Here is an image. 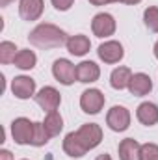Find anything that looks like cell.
Returning a JSON list of instances; mask_svg holds the SVG:
<instances>
[{
	"mask_svg": "<svg viewBox=\"0 0 158 160\" xmlns=\"http://www.w3.org/2000/svg\"><path fill=\"white\" fill-rule=\"evenodd\" d=\"M101 142H102V128L97 123H86V125L80 127L78 130L69 132L65 136L63 151L69 157H73V158H80L87 151L95 149Z\"/></svg>",
	"mask_w": 158,
	"mask_h": 160,
	"instance_id": "6da1fadb",
	"label": "cell"
},
{
	"mask_svg": "<svg viewBox=\"0 0 158 160\" xmlns=\"http://www.w3.org/2000/svg\"><path fill=\"white\" fill-rule=\"evenodd\" d=\"M28 39L32 45H36L39 48H58L67 43V34L63 30H60L58 26L45 22V24L36 26L30 32Z\"/></svg>",
	"mask_w": 158,
	"mask_h": 160,
	"instance_id": "7a4b0ae2",
	"label": "cell"
},
{
	"mask_svg": "<svg viewBox=\"0 0 158 160\" xmlns=\"http://www.w3.org/2000/svg\"><path fill=\"white\" fill-rule=\"evenodd\" d=\"M11 134H13L15 143L28 145L32 143V138H34V123L26 118H17L11 123Z\"/></svg>",
	"mask_w": 158,
	"mask_h": 160,
	"instance_id": "3957f363",
	"label": "cell"
},
{
	"mask_svg": "<svg viewBox=\"0 0 158 160\" xmlns=\"http://www.w3.org/2000/svg\"><path fill=\"white\" fill-rule=\"evenodd\" d=\"M52 75H54V78L58 80L60 84L71 86V84L77 80V67H75L69 60L60 58V60H56L54 65H52Z\"/></svg>",
	"mask_w": 158,
	"mask_h": 160,
	"instance_id": "277c9868",
	"label": "cell"
},
{
	"mask_svg": "<svg viewBox=\"0 0 158 160\" xmlns=\"http://www.w3.org/2000/svg\"><path fill=\"white\" fill-rule=\"evenodd\" d=\"M36 102L39 104L43 110H47V112H54V110H58V106H60V102H62V95H60V91H58L56 88H52V86H45L43 89L37 91V95H36Z\"/></svg>",
	"mask_w": 158,
	"mask_h": 160,
	"instance_id": "5b68a950",
	"label": "cell"
},
{
	"mask_svg": "<svg viewBox=\"0 0 158 160\" xmlns=\"http://www.w3.org/2000/svg\"><path fill=\"white\" fill-rule=\"evenodd\" d=\"M80 106L86 114H99L104 106V95L99 89H86L80 97Z\"/></svg>",
	"mask_w": 158,
	"mask_h": 160,
	"instance_id": "8992f818",
	"label": "cell"
},
{
	"mask_svg": "<svg viewBox=\"0 0 158 160\" xmlns=\"http://www.w3.org/2000/svg\"><path fill=\"white\" fill-rule=\"evenodd\" d=\"M106 123L112 130L116 132H123L128 128L130 125V112L125 106H112L108 116H106Z\"/></svg>",
	"mask_w": 158,
	"mask_h": 160,
	"instance_id": "52a82bcc",
	"label": "cell"
},
{
	"mask_svg": "<svg viewBox=\"0 0 158 160\" xmlns=\"http://www.w3.org/2000/svg\"><path fill=\"white\" fill-rule=\"evenodd\" d=\"M91 30L97 38H108L116 32V19L110 13H99L91 21Z\"/></svg>",
	"mask_w": 158,
	"mask_h": 160,
	"instance_id": "ba28073f",
	"label": "cell"
},
{
	"mask_svg": "<svg viewBox=\"0 0 158 160\" xmlns=\"http://www.w3.org/2000/svg\"><path fill=\"white\" fill-rule=\"evenodd\" d=\"M97 54L104 63H117V62L123 60L125 50H123V45L119 41H106L99 47Z\"/></svg>",
	"mask_w": 158,
	"mask_h": 160,
	"instance_id": "9c48e42d",
	"label": "cell"
},
{
	"mask_svg": "<svg viewBox=\"0 0 158 160\" xmlns=\"http://www.w3.org/2000/svg\"><path fill=\"white\" fill-rule=\"evenodd\" d=\"M11 91L17 99H30L36 93V80L30 77H15L11 84Z\"/></svg>",
	"mask_w": 158,
	"mask_h": 160,
	"instance_id": "30bf717a",
	"label": "cell"
},
{
	"mask_svg": "<svg viewBox=\"0 0 158 160\" xmlns=\"http://www.w3.org/2000/svg\"><path fill=\"white\" fill-rule=\"evenodd\" d=\"M43 0H21L19 4V13L24 21H37L43 13Z\"/></svg>",
	"mask_w": 158,
	"mask_h": 160,
	"instance_id": "8fae6325",
	"label": "cell"
},
{
	"mask_svg": "<svg viewBox=\"0 0 158 160\" xmlns=\"http://www.w3.org/2000/svg\"><path fill=\"white\" fill-rule=\"evenodd\" d=\"M101 77V69L95 62H82L77 65V80L84 84H91L97 82Z\"/></svg>",
	"mask_w": 158,
	"mask_h": 160,
	"instance_id": "7c38bea8",
	"label": "cell"
},
{
	"mask_svg": "<svg viewBox=\"0 0 158 160\" xmlns=\"http://www.w3.org/2000/svg\"><path fill=\"white\" fill-rule=\"evenodd\" d=\"M136 118L141 125L153 127L158 123V106L155 102H141L136 110Z\"/></svg>",
	"mask_w": 158,
	"mask_h": 160,
	"instance_id": "4fadbf2b",
	"label": "cell"
},
{
	"mask_svg": "<svg viewBox=\"0 0 158 160\" xmlns=\"http://www.w3.org/2000/svg\"><path fill=\"white\" fill-rule=\"evenodd\" d=\"M128 89H130L132 95L143 97V95H147V93L153 89V82H151V78H149L145 73H136V75H132V78H130Z\"/></svg>",
	"mask_w": 158,
	"mask_h": 160,
	"instance_id": "5bb4252c",
	"label": "cell"
},
{
	"mask_svg": "<svg viewBox=\"0 0 158 160\" xmlns=\"http://www.w3.org/2000/svg\"><path fill=\"white\" fill-rule=\"evenodd\" d=\"M119 158L121 160H141V145L134 138H125L119 143Z\"/></svg>",
	"mask_w": 158,
	"mask_h": 160,
	"instance_id": "9a60e30c",
	"label": "cell"
},
{
	"mask_svg": "<svg viewBox=\"0 0 158 160\" xmlns=\"http://www.w3.org/2000/svg\"><path fill=\"white\" fill-rule=\"evenodd\" d=\"M65 45H67V50H69L71 54H75V56H84V54H87L89 48H91L89 38H86V36H82V34L71 36Z\"/></svg>",
	"mask_w": 158,
	"mask_h": 160,
	"instance_id": "2e32d148",
	"label": "cell"
},
{
	"mask_svg": "<svg viewBox=\"0 0 158 160\" xmlns=\"http://www.w3.org/2000/svg\"><path fill=\"white\" fill-rule=\"evenodd\" d=\"M130 78H132V71H130L128 67H117V69H114L112 75H110V86H112L114 89H119V91H121V89L128 88Z\"/></svg>",
	"mask_w": 158,
	"mask_h": 160,
	"instance_id": "e0dca14e",
	"label": "cell"
},
{
	"mask_svg": "<svg viewBox=\"0 0 158 160\" xmlns=\"http://www.w3.org/2000/svg\"><path fill=\"white\" fill-rule=\"evenodd\" d=\"M45 128H47V132L50 134V138L52 136H58L60 132H62V128H63V118L60 116V112H48L47 114V118H45Z\"/></svg>",
	"mask_w": 158,
	"mask_h": 160,
	"instance_id": "ac0fdd59",
	"label": "cell"
},
{
	"mask_svg": "<svg viewBox=\"0 0 158 160\" xmlns=\"http://www.w3.org/2000/svg\"><path fill=\"white\" fill-rule=\"evenodd\" d=\"M36 62H37V56L32 50H19L13 63H15V67L22 69V71H28V69L36 67Z\"/></svg>",
	"mask_w": 158,
	"mask_h": 160,
	"instance_id": "d6986e66",
	"label": "cell"
},
{
	"mask_svg": "<svg viewBox=\"0 0 158 160\" xmlns=\"http://www.w3.org/2000/svg\"><path fill=\"white\" fill-rule=\"evenodd\" d=\"M15 56H17V47L11 41H2L0 43V62L11 63V62H15Z\"/></svg>",
	"mask_w": 158,
	"mask_h": 160,
	"instance_id": "ffe728a7",
	"label": "cell"
},
{
	"mask_svg": "<svg viewBox=\"0 0 158 160\" xmlns=\"http://www.w3.org/2000/svg\"><path fill=\"white\" fill-rule=\"evenodd\" d=\"M48 140H50V134L47 132L45 125H43V123H34V138H32V145L41 147V145H45Z\"/></svg>",
	"mask_w": 158,
	"mask_h": 160,
	"instance_id": "44dd1931",
	"label": "cell"
},
{
	"mask_svg": "<svg viewBox=\"0 0 158 160\" xmlns=\"http://www.w3.org/2000/svg\"><path fill=\"white\" fill-rule=\"evenodd\" d=\"M143 21H145V26H147L151 32L158 34V8L156 6H149V8L145 9Z\"/></svg>",
	"mask_w": 158,
	"mask_h": 160,
	"instance_id": "7402d4cb",
	"label": "cell"
},
{
	"mask_svg": "<svg viewBox=\"0 0 158 160\" xmlns=\"http://www.w3.org/2000/svg\"><path fill=\"white\" fill-rule=\"evenodd\" d=\"M141 160H158L156 143H143L141 145Z\"/></svg>",
	"mask_w": 158,
	"mask_h": 160,
	"instance_id": "603a6c76",
	"label": "cell"
},
{
	"mask_svg": "<svg viewBox=\"0 0 158 160\" xmlns=\"http://www.w3.org/2000/svg\"><path fill=\"white\" fill-rule=\"evenodd\" d=\"M75 0H52V6L58 9V11H67L71 6H73Z\"/></svg>",
	"mask_w": 158,
	"mask_h": 160,
	"instance_id": "cb8c5ba5",
	"label": "cell"
},
{
	"mask_svg": "<svg viewBox=\"0 0 158 160\" xmlns=\"http://www.w3.org/2000/svg\"><path fill=\"white\" fill-rule=\"evenodd\" d=\"M0 160H13V157H11V153L7 149H2L0 151Z\"/></svg>",
	"mask_w": 158,
	"mask_h": 160,
	"instance_id": "d4e9b609",
	"label": "cell"
},
{
	"mask_svg": "<svg viewBox=\"0 0 158 160\" xmlns=\"http://www.w3.org/2000/svg\"><path fill=\"white\" fill-rule=\"evenodd\" d=\"M89 2H91L93 6H104V4H106V0H89Z\"/></svg>",
	"mask_w": 158,
	"mask_h": 160,
	"instance_id": "484cf974",
	"label": "cell"
},
{
	"mask_svg": "<svg viewBox=\"0 0 158 160\" xmlns=\"http://www.w3.org/2000/svg\"><path fill=\"white\" fill-rule=\"evenodd\" d=\"M95 160H112V157L104 153V155H99V157H97V158H95Z\"/></svg>",
	"mask_w": 158,
	"mask_h": 160,
	"instance_id": "4316f807",
	"label": "cell"
},
{
	"mask_svg": "<svg viewBox=\"0 0 158 160\" xmlns=\"http://www.w3.org/2000/svg\"><path fill=\"white\" fill-rule=\"evenodd\" d=\"M13 0H0V6H9Z\"/></svg>",
	"mask_w": 158,
	"mask_h": 160,
	"instance_id": "83f0119b",
	"label": "cell"
},
{
	"mask_svg": "<svg viewBox=\"0 0 158 160\" xmlns=\"http://www.w3.org/2000/svg\"><path fill=\"white\" fill-rule=\"evenodd\" d=\"M125 2H126V4H140L141 0H125Z\"/></svg>",
	"mask_w": 158,
	"mask_h": 160,
	"instance_id": "f1b7e54d",
	"label": "cell"
},
{
	"mask_svg": "<svg viewBox=\"0 0 158 160\" xmlns=\"http://www.w3.org/2000/svg\"><path fill=\"white\" fill-rule=\"evenodd\" d=\"M155 56L158 58V41H156V45H155Z\"/></svg>",
	"mask_w": 158,
	"mask_h": 160,
	"instance_id": "f546056e",
	"label": "cell"
},
{
	"mask_svg": "<svg viewBox=\"0 0 158 160\" xmlns=\"http://www.w3.org/2000/svg\"><path fill=\"white\" fill-rule=\"evenodd\" d=\"M108 2H125V0H106V4H108Z\"/></svg>",
	"mask_w": 158,
	"mask_h": 160,
	"instance_id": "4dcf8cb0",
	"label": "cell"
},
{
	"mask_svg": "<svg viewBox=\"0 0 158 160\" xmlns=\"http://www.w3.org/2000/svg\"><path fill=\"white\" fill-rule=\"evenodd\" d=\"M24 160H26V158H24Z\"/></svg>",
	"mask_w": 158,
	"mask_h": 160,
	"instance_id": "1f68e13d",
	"label": "cell"
}]
</instances>
